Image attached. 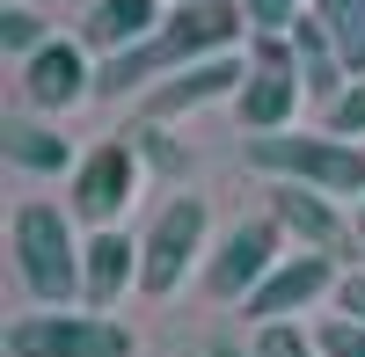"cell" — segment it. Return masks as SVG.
Wrapping results in <instances>:
<instances>
[{"label":"cell","instance_id":"1","mask_svg":"<svg viewBox=\"0 0 365 357\" xmlns=\"http://www.w3.org/2000/svg\"><path fill=\"white\" fill-rule=\"evenodd\" d=\"M8 248H15V277L29 299H44L51 314H66L81 299V255L88 241L73 233V212L51 197H29L15 204V226H8Z\"/></svg>","mask_w":365,"mask_h":357},{"label":"cell","instance_id":"2","mask_svg":"<svg viewBox=\"0 0 365 357\" xmlns=\"http://www.w3.org/2000/svg\"><path fill=\"white\" fill-rule=\"evenodd\" d=\"M249 168L270 175V183H299V190L358 197L365 204V146L329 139V132H270V139H249Z\"/></svg>","mask_w":365,"mask_h":357},{"label":"cell","instance_id":"3","mask_svg":"<svg viewBox=\"0 0 365 357\" xmlns=\"http://www.w3.org/2000/svg\"><path fill=\"white\" fill-rule=\"evenodd\" d=\"M8 357H139V336L110 314H15L8 321Z\"/></svg>","mask_w":365,"mask_h":357},{"label":"cell","instance_id":"4","mask_svg":"<svg viewBox=\"0 0 365 357\" xmlns=\"http://www.w3.org/2000/svg\"><path fill=\"white\" fill-rule=\"evenodd\" d=\"M139 175H146V161H139L132 132H125V139H103L96 154H81V168H73V197H66V212H73V219H88L96 233H110L117 219L132 212Z\"/></svg>","mask_w":365,"mask_h":357},{"label":"cell","instance_id":"5","mask_svg":"<svg viewBox=\"0 0 365 357\" xmlns=\"http://www.w3.org/2000/svg\"><path fill=\"white\" fill-rule=\"evenodd\" d=\"M197 255H205V197H168L161 219L146 226V241H139V292L168 299V292L197 270Z\"/></svg>","mask_w":365,"mask_h":357},{"label":"cell","instance_id":"6","mask_svg":"<svg viewBox=\"0 0 365 357\" xmlns=\"http://www.w3.org/2000/svg\"><path fill=\"white\" fill-rule=\"evenodd\" d=\"M278 241H285V226L278 219H241L220 248H212V262H205V284H212V299H241L249 307L256 292H263V277L278 270Z\"/></svg>","mask_w":365,"mask_h":357},{"label":"cell","instance_id":"7","mask_svg":"<svg viewBox=\"0 0 365 357\" xmlns=\"http://www.w3.org/2000/svg\"><path fill=\"white\" fill-rule=\"evenodd\" d=\"M249 87V58H205V66H182V73H168L161 87H146V124H168V117H190V110H205V102H227V95H241Z\"/></svg>","mask_w":365,"mask_h":357},{"label":"cell","instance_id":"8","mask_svg":"<svg viewBox=\"0 0 365 357\" xmlns=\"http://www.w3.org/2000/svg\"><path fill=\"white\" fill-rule=\"evenodd\" d=\"M322 292H336V262H329V255H307V248H292V255L278 262V270L263 277V292H256V299L241 307V314H249L256 329H278L285 314H299V307H314Z\"/></svg>","mask_w":365,"mask_h":357},{"label":"cell","instance_id":"9","mask_svg":"<svg viewBox=\"0 0 365 357\" xmlns=\"http://www.w3.org/2000/svg\"><path fill=\"white\" fill-rule=\"evenodd\" d=\"M270 219H278V226H285L307 255H329V262H336V255L351 248V219L336 212V197H322V190L270 183Z\"/></svg>","mask_w":365,"mask_h":357},{"label":"cell","instance_id":"10","mask_svg":"<svg viewBox=\"0 0 365 357\" xmlns=\"http://www.w3.org/2000/svg\"><path fill=\"white\" fill-rule=\"evenodd\" d=\"M22 95H29V110H73V102H88L96 95V73H88V44L81 37H51L37 58L22 66Z\"/></svg>","mask_w":365,"mask_h":357},{"label":"cell","instance_id":"11","mask_svg":"<svg viewBox=\"0 0 365 357\" xmlns=\"http://www.w3.org/2000/svg\"><path fill=\"white\" fill-rule=\"evenodd\" d=\"M139 284V241L132 233H88V255H81V307L88 314H110L125 292Z\"/></svg>","mask_w":365,"mask_h":357},{"label":"cell","instance_id":"12","mask_svg":"<svg viewBox=\"0 0 365 357\" xmlns=\"http://www.w3.org/2000/svg\"><path fill=\"white\" fill-rule=\"evenodd\" d=\"M161 22H168L161 0H96V8H88L81 44L103 51V58H125V51H139V44H154Z\"/></svg>","mask_w":365,"mask_h":357},{"label":"cell","instance_id":"13","mask_svg":"<svg viewBox=\"0 0 365 357\" xmlns=\"http://www.w3.org/2000/svg\"><path fill=\"white\" fill-rule=\"evenodd\" d=\"M299 95H307V80H299V73H263V66H249V87L234 95V117L249 124V139L292 132V110H299Z\"/></svg>","mask_w":365,"mask_h":357},{"label":"cell","instance_id":"14","mask_svg":"<svg viewBox=\"0 0 365 357\" xmlns=\"http://www.w3.org/2000/svg\"><path fill=\"white\" fill-rule=\"evenodd\" d=\"M0 154H8L15 168H29V175H58V168H81V161H73V146L58 139L51 124H37V117H0Z\"/></svg>","mask_w":365,"mask_h":357},{"label":"cell","instance_id":"15","mask_svg":"<svg viewBox=\"0 0 365 357\" xmlns=\"http://www.w3.org/2000/svg\"><path fill=\"white\" fill-rule=\"evenodd\" d=\"M292 44H299V80H307V95H322V102H336L344 87H351V73H344V58H336V44H329V29H322L314 15H299V29H292Z\"/></svg>","mask_w":365,"mask_h":357},{"label":"cell","instance_id":"16","mask_svg":"<svg viewBox=\"0 0 365 357\" xmlns=\"http://www.w3.org/2000/svg\"><path fill=\"white\" fill-rule=\"evenodd\" d=\"M307 15L329 29V44H336L344 73L365 80V0H307Z\"/></svg>","mask_w":365,"mask_h":357},{"label":"cell","instance_id":"17","mask_svg":"<svg viewBox=\"0 0 365 357\" xmlns=\"http://www.w3.org/2000/svg\"><path fill=\"white\" fill-rule=\"evenodd\" d=\"M51 37H44V15H29V8H0V51H15L22 66L37 58Z\"/></svg>","mask_w":365,"mask_h":357},{"label":"cell","instance_id":"18","mask_svg":"<svg viewBox=\"0 0 365 357\" xmlns=\"http://www.w3.org/2000/svg\"><path fill=\"white\" fill-rule=\"evenodd\" d=\"M249 8V29L256 37H292L299 15H307V0H241Z\"/></svg>","mask_w":365,"mask_h":357},{"label":"cell","instance_id":"19","mask_svg":"<svg viewBox=\"0 0 365 357\" xmlns=\"http://www.w3.org/2000/svg\"><path fill=\"white\" fill-rule=\"evenodd\" d=\"M322 132H329V139H351V146L365 139V80H351L344 95L329 102V124H322Z\"/></svg>","mask_w":365,"mask_h":357},{"label":"cell","instance_id":"20","mask_svg":"<svg viewBox=\"0 0 365 357\" xmlns=\"http://www.w3.org/2000/svg\"><path fill=\"white\" fill-rule=\"evenodd\" d=\"M132 146H139V161H146V168H161V175H182V168H190V154L161 139V124H139V132H132Z\"/></svg>","mask_w":365,"mask_h":357},{"label":"cell","instance_id":"21","mask_svg":"<svg viewBox=\"0 0 365 357\" xmlns=\"http://www.w3.org/2000/svg\"><path fill=\"white\" fill-rule=\"evenodd\" d=\"M314 350H322V357H365V321H351V314H336V321H322V336H314Z\"/></svg>","mask_w":365,"mask_h":357},{"label":"cell","instance_id":"22","mask_svg":"<svg viewBox=\"0 0 365 357\" xmlns=\"http://www.w3.org/2000/svg\"><path fill=\"white\" fill-rule=\"evenodd\" d=\"M256 357H322L307 329H292V321H278V329H256Z\"/></svg>","mask_w":365,"mask_h":357},{"label":"cell","instance_id":"23","mask_svg":"<svg viewBox=\"0 0 365 357\" xmlns=\"http://www.w3.org/2000/svg\"><path fill=\"white\" fill-rule=\"evenodd\" d=\"M336 307H344V314H351V321H365V270H358V277H344V284H336Z\"/></svg>","mask_w":365,"mask_h":357},{"label":"cell","instance_id":"24","mask_svg":"<svg viewBox=\"0 0 365 357\" xmlns=\"http://www.w3.org/2000/svg\"><path fill=\"white\" fill-rule=\"evenodd\" d=\"M212 357H256V350H234V343L220 336V343H212Z\"/></svg>","mask_w":365,"mask_h":357},{"label":"cell","instance_id":"25","mask_svg":"<svg viewBox=\"0 0 365 357\" xmlns=\"http://www.w3.org/2000/svg\"><path fill=\"white\" fill-rule=\"evenodd\" d=\"M358 233H365V204H358Z\"/></svg>","mask_w":365,"mask_h":357},{"label":"cell","instance_id":"26","mask_svg":"<svg viewBox=\"0 0 365 357\" xmlns=\"http://www.w3.org/2000/svg\"><path fill=\"white\" fill-rule=\"evenodd\" d=\"M175 8H182V0H175Z\"/></svg>","mask_w":365,"mask_h":357}]
</instances>
